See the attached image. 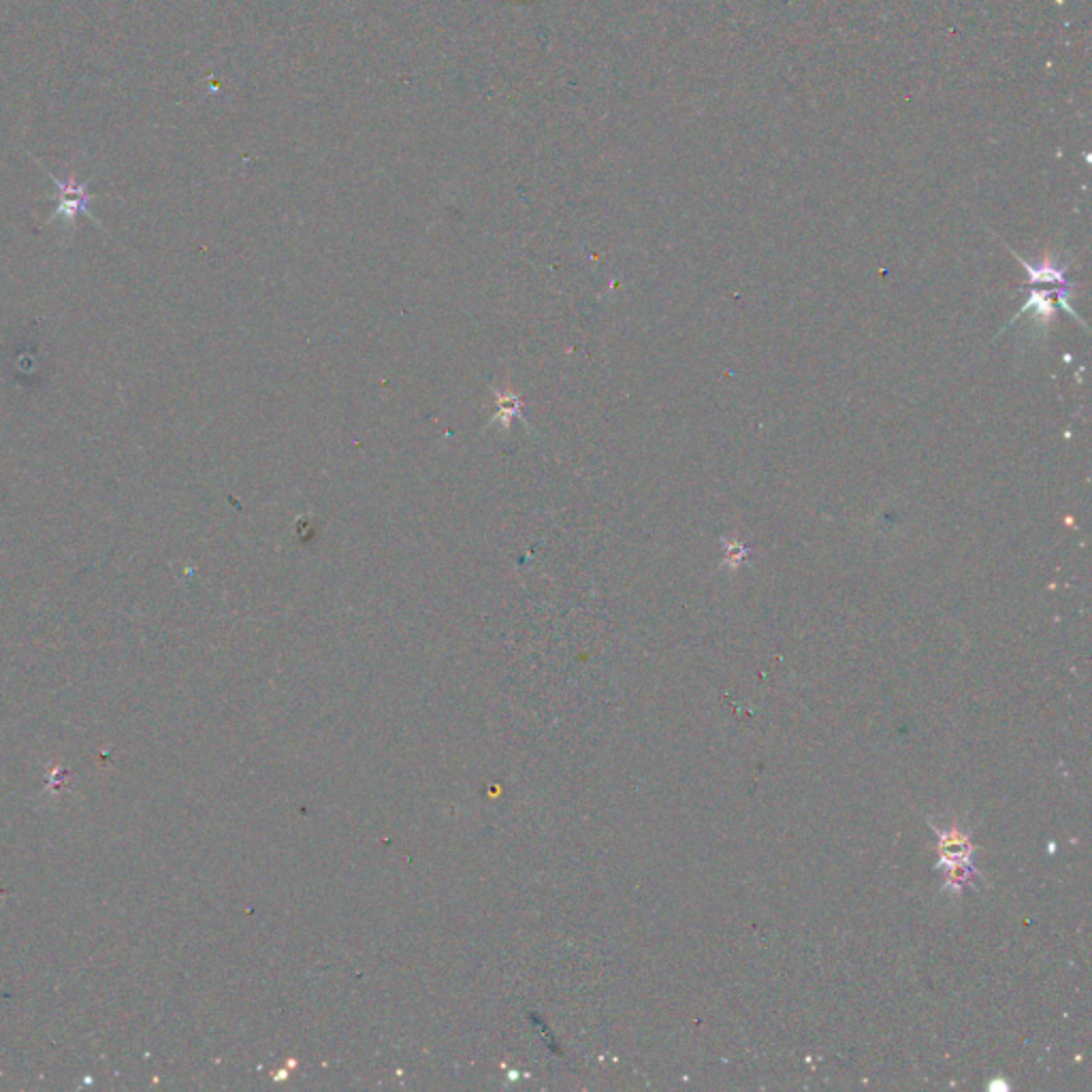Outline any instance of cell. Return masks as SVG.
<instances>
[{
    "mask_svg": "<svg viewBox=\"0 0 1092 1092\" xmlns=\"http://www.w3.org/2000/svg\"><path fill=\"white\" fill-rule=\"evenodd\" d=\"M939 837V867L945 875L943 885L954 895H960L964 885L973 881L977 871L971 867V841L967 832H962L958 826L950 828H935Z\"/></svg>",
    "mask_w": 1092,
    "mask_h": 1092,
    "instance_id": "6da1fadb",
    "label": "cell"
}]
</instances>
